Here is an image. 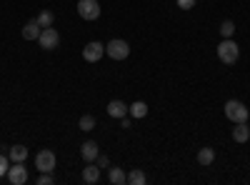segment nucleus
I'll use <instances>...</instances> for the list:
<instances>
[{"label":"nucleus","instance_id":"f257e3e1","mask_svg":"<svg viewBox=\"0 0 250 185\" xmlns=\"http://www.w3.org/2000/svg\"><path fill=\"white\" fill-rule=\"evenodd\" d=\"M218 58H220V63H225V65L238 63V58H240V48H238L235 40L223 38V43L218 45Z\"/></svg>","mask_w":250,"mask_h":185},{"label":"nucleus","instance_id":"f03ea898","mask_svg":"<svg viewBox=\"0 0 250 185\" xmlns=\"http://www.w3.org/2000/svg\"><path fill=\"white\" fill-rule=\"evenodd\" d=\"M248 108H245V103L240 100H228L225 103V118L228 120H233V123H248Z\"/></svg>","mask_w":250,"mask_h":185},{"label":"nucleus","instance_id":"7ed1b4c3","mask_svg":"<svg viewBox=\"0 0 250 185\" xmlns=\"http://www.w3.org/2000/svg\"><path fill=\"white\" fill-rule=\"evenodd\" d=\"M78 15L83 20H98L100 18V3L98 0H78Z\"/></svg>","mask_w":250,"mask_h":185},{"label":"nucleus","instance_id":"20e7f679","mask_svg":"<svg viewBox=\"0 0 250 185\" xmlns=\"http://www.w3.org/2000/svg\"><path fill=\"white\" fill-rule=\"evenodd\" d=\"M105 53H108V58H113V60H125L130 55V45L125 43V40H110V43L105 45Z\"/></svg>","mask_w":250,"mask_h":185},{"label":"nucleus","instance_id":"39448f33","mask_svg":"<svg viewBox=\"0 0 250 185\" xmlns=\"http://www.w3.org/2000/svg\"><path fill=\"white\" fill-rule=\"evenodd\" d=\"M38 43H40V48H43V50H55L60 45V33L55 28H43V33H40V38H38Z\"/></svg>","mask_w":250,"mask_h":185},{"label":"nucleus","instance_id":"423d86ee","mask_svg":"<svg viewBox=\"0 0 250 185\" xmlns=\"http://www.w3.org/2000/svg\"><path fill=\"white\" fill-rule=\"evenodd\" d=\"M35 168L40 173H53L55 170V153L53 150H40L35 155Z\"/></svg>","mask_w":250,"mask_h":185},{"label":"nucleus","instance_id":"0eeeda50","mask_svg":"<svg viewBox=\"0 0 250 185\" xmlns=\"http://www.w3.org/2000/svg\"><path fill=\"white\" fill-rule=\"evenodd\" d=\"M8 180L13 185H25L28 183V170H25V163H13L8 168Z\"/></svg>","mask_w":250,"mask_h":185},{"label":"nucleus","instance_id":"6e6552de","mask_svg":"<svg viewBox=\"0 0 250 185\" xmlns=\"http://www.w3.org/2000/svg\"><path fill=\"white\" fill-rule=\"evenodd\" d=\"M103 55H105V45L98 43V40H93V43H88L85 48H83V58H85L88 63H98Z\"/></svg>","mask_w":250,"mask_h":185},{"label":"nucleus","instance_id":"1a4fd4ad","mask_svg":"<svg viewBox=\"0 0 250 185\" xmlns=\"http://www.w3.org/2000/svg\"><path fill=\"white\" fill-rule=\"evenodd\" d=\"M80 155H83V160H85V163H93V160L100 155L98 143H95V140H85V143L80 145Z\"/></svg>","mask_w":250,"mask_h":185},{"label":"nucleus","instance_id":"9d476101","mask_svg":"<svg viewBox=\"0 0 250 185\" xmlns=\"http://www.w3.org/2000/svg\"><path fill=\"white\" fill-rule=\"evenodd\" d=\"M125 113H128V105H125L123 100H110L108 103V115L110 118H125Z\"/></svg>","mask_w":250,"mask_h":185},{"label":"nucleus","instance_id":"9b49d317","mask_svg":"<svg viewBox=\"0 0 250 185\" xmlns=\"http://www.w3.org/2000/svg\"><path fill=\"white\" fill-rule=\"evenodd\" d=\"M233 140H235V143H248V140H250V128H248V123H235V128H233Z\"/></svg>","mask_w":250,"mask_h":185},{"label":"nucleus","instance_id":"f8f14e48","mask_svg":"<svg viewBox=\"0 0 250 185\" xmlns=\"http://www.w3.org/2000/svg\"><path fill=\"white\" fill-rule=\"evenodd\" d=\"M98 180H100V168L98 165H85V168H83V183L95 185Z\"/></svg>","mask_w":250,"mask_h":185},{"label":"nucleus","instance_id":"ddd939ff","mask_svg":"<svg viewBox=\"0 0 250 185\" xmlns=\"http://www.w3.org/2000/svg\"><path fill=\"white\" fill-rule=\"evenodd\" d=\"M40 33H43V28L38 25V20H30V23H25V28H23V38L25 40H38Z\"/></svg>","mask_w":250,"mask_h":185},{"label":"nucleus","instance_id":"4468645a","mask_svg":"<svg viewBox=\"0 0 250 185\" xmlns=\"http://www.w3.org/2000/svg\"><path fill=\"white\" fill-rule=\"evenodd\" d=\"M8 158H10V163H25L28 148H25V145H13V148L8 150Z\"/></svg>","mask_w":250,"mask_h":185},{"label":"nucleus","instance_id":"2eb2a0df","mask_svg":"<svg viewBox=\"0 0 250 185\" xmlns=\"http://www.w3.org/2000/svg\"><path fill=\"white\" fill-rule=\"evenodd\" d=\"M213 160H215V150H213V148H200V150H198V163H200V165L208 168Z\"/></svg>","mask_w":250,"mask_h":185},{"label":"nucleus","instance_id":"dca6fc26","mask_svg":"<svg viewBox=\"0 0 250 185\" xmlns=\"http://www.w3.org/2000/svg\"><path fill=\"white\" fill-rule=\"evenodd\" d=\"M108 180H110L113 185H125V183H128V175H125V170H123V168H110Z\"/></svg>","mask_w":250,"mask_h":185},{"label":"nucleus","instance_id":"f3484780","mask_svg":"<svg viewBox=\"0 0 250 185\" xmlns=\"http://www.w3.org/2000/svg\"><path fill=\"white\" fill-rule=\"evenodd\" d=\"M128 113L133 118H145V115H148V105H145L143 100H138V103H133V105H128Z\"/></svg>","mask_w":250,"mask_h":185},{"label":"nucleus","instance_id":"a211bd4d","mask_svg":"<svg viewBox=\"0 0 250 185\" xmlns=\"http://www.w3.org/2000/svg\"><path fill=\"white\" fill-rule=\"evenodd\" d=\"M38 25L40 28H53V20H55V15L50 13V10H43V13H38Z\"/></svg>","mask_w":250,"mask_h":185},{"label":"nucleus","instance_id":"6ab92c4d","mask_svg":"<svg viewBox=\"0 0 250 185\" xmlns=\"http://www.w3.org/2000/svg\"><path fill=\"white\" fill-rule=\"evenodd\" d=\"M128 183H130V185H145V173L138 170V168L130 170V173H128Z\"/></svg>","mask_w":250,"mask_h":185},{"label":"nucleus","instance_id":"aec40b11","mask_svg":"<svg viewBox=\"0 0 250 185\" xmlns=\"http://www.w3.org/2000/svg\"><path fill=\"white\" fill-rule=\"evenodd\" d=\"M78 125H80V130H85V133H88V130L95 128V118H93V115H83Z\"/></svg>","mask_w":250,"mask_h":185},{"label":"nucleus","instance_id":"412c9836","mask_svg":"<svg viewBox=\"0 0 250 185\" xmlns=\"http://www.w3.org/2000/svg\"><path fill=\"white\" fill-rule=\"evenodd\" d=\"M233 33H235V23L233 20H225V23L220 25V35L223 38H233Z\"/></svg>","mask_w":250,"mask_h":185},{"label":"nucleus","instance_id":"4be33fe9","mask_svg":"<svg viewBox=\"0 0 250 185\" xmlns=\"http://www.w3.org/2000/svg\"><path fill=\"white\" fill-rule=\"evenodd\" d=\"M8 168H10V158L0 153V178H5V175H8Z\"/></svg>","mask_w":250,"mask_h":185},{"label":"nucleus","instance_id":"5701e85b","mask_svg":"<svg viewBox=\"0 0 250 185\" xmlns=\"http://www.w3.org/2000/svg\"><path fill=\"white\" fill-rule=\"evenodd\" d=\"M195 3H198V0H178V8L190 10V8H195Z\"/></svg>","mask_w":250,"mask_h":185},{"label":"nucleus","instance_id":"b1692460","mask_svg":"<svg viewBox=\"0 0 250 185\" xmlns=\"http://www.w3.org/2000/svg\"><path fill=\"white\" fill-rule=\"evenodd\" d=\"M50 183H53L50 173H40V178H38V185H50Z\"/></svg>","mask_w":250,"mask_h":185},{"label":"nucleus","instance_id":"393cba45","mask_svg":"<svg viewBox=\"0 0 250 185\" xmlns=\"http://www.w3.org/2000/svg\"><path fill=\"white\" fill-rule=\"evenodd\" d=\"M95 160H98V168H108V165H110V160H108L105 155H98Z\"/></svg>","mask_w":250,"mask_h":185}]
</instances>
